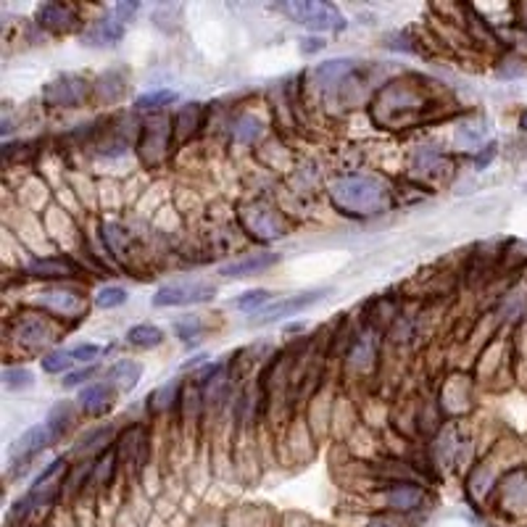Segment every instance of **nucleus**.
I'll use <instances>...</instances> for the list:
<instances>
[{
    "label": "nucleus",
    "instance_id": "obj_19",
    "mask_svg": "<svg viewBox=\"0 0 527 527\" xmlns=\"http://www.w3.org/2000/svg\"><path fill=\"white\" fill-rule=\"evenodd\" d=\"M227 390L229 380L225 364L211 367L206 374L201 377V401H204V406H208V409H216V406L227 398Z\"/></svg>",
    "mask_w": 527,
    "mask_h": 527
},
{
    "label": "nucleus",
    "instance_id": "obj_10",
    "mask_svg": "<svg viewBox=\"0 0 527 527\" xmlns=\"http://www.w3.org/2000/svg\"><path fill=\"white\" fill-rule=\"evenodd\" d=\"M43 311L58 317V320H82L88 314V299L79 290L71 288H53L40 293L35 300Z\"/></svg>",
    "mask_w": 527,
    "mask_h": 527
},
{
    "label": "nucleus",
    "instance_id": "obj_39",
    "mask_svg": "<svg viewBox=\"0 0 527 527\" xmlns=\"http://www.w3.org/2000/svg\"><path fill=\"white\" fill-rule=\"evenodd\" d=\"M95 372H98L95 367L79 369V372H71V374H67V377H64V388H77V385H85V383L90 380Z\"/></svg>",
    "mask_w": 527,
    "mask_h": 527
},
{
    "label": "nucleus",
    "instance_id": "obj_29",
    "mask_svg": "<svg viewBox=\"0 0 527 527\" xmlns=\"http://www.w3.org/2000/svg\"><path fill=\"white\" fill-rule=\"evenodd\" d=\"M258 135H261V121L256 116H240L232 124V140L235 142H253Z\"/></svg>",
    "mask_w": 527,
    "mask_h": 527
},
{
    "label": "nucleus",
    "instance_id": "obj_11",
    "mask_svg": "<svg viewBox=\"0 0 527 527\" xmlns=\"http://www.w3.org/2000/svg\"><path fill=\"white\" fill-rule=\"evenodd\" d=\"M324 296H327V288H321V290H306V293H299V296H288V299L272 303L269 309L258 311L253 324H272V321L285 320V317H293V314H299L303 309L314 306V303L324 299Z\"/></svg>",
    "mask_w": 527,
    "mask_h": 527
},
{
    "label": "nucleus",
    "instance_id": "obj_8",
    "mask_svg": "<svg viewBox=\"0 0 527 527\" xmlns=\"http://www.w3.org/2000/svg\"><path fill=\"white\" fill-rule=\"evenodd\" d=\"M90 92V82L79 74H64L53 82H47L43 90V100L53 109H77L85 103Z\"/></svg>",
    "mask_w": 527,
    "mask_h": 527
},
{
    "label": "nucleus",
    "instance_id": "obj_7",
    "mask_svg": "<svg viewBox=\"0 0 527 527\" xmlns=\"http://www.w3.org/2000/svg\"><path fill=\"white\" fill-rule=\"evenodd\" d=\"M58 327L53 324V317L47 314H19V320L11 327V338L22 348L37 351L58 341Z\"/></svg>",
    "mask_w": 527,
    "mask_h": 527
},
{
    "label": "nucleus",
    "instance_id": "obj_24",
    "mask_svg": "<svg viewBox=\"0 0 527 527\" xmlns=\"http://www.w3.org/2000/svg\"><path fill=\"white\" fill-rule=\"evenodd\" d=\"M356 64L351 61V58H338V61H327V64H321L314 71V77H317V82H320V88H332V85H338V82H343L345 74L353 69Z\"/></svg>",
    "mask_w": 527,
    "mask_h": 527
},
{
    "label": "nucleus",
    "instance_id": "obj_2",
    "mask_svg": "<svg viewBox=\"0 0 527 527\" xmlns=\"http://www.w3.org/2000/svg\"><path fill=\"white\" fill-rule=\"evenodd\" d=\"M330 198L335 208L345 216H377L390 206V193L385 184L367 174H353V177H341L330 187Z\"/></svg>",
    "mask_w": 527,
    "mask_h": 527
},
{
    "label": "nucleus",
    "instance_id": "obj_42",
    "mask_svg": "<svg viewBox=\"0 0 527 527\" xmlns=\"http://www.w3.org/2000/svg\"><path fill=\"white\" fill-rule=\"evenodd\" d=\"M520 127H522V130H525L527 132V111L522 116H520Z\"/></svg>",
    "mask_w": 527,
    "mask_h": 527
},
{
    "label": "nucleus",
    "instance_id": "obj_9",
    "mask_svg": "<svg viewBox=\"0 0 527 527\" xmlns=\"http://www.w3.org/2000/svg\"><path fill=\"white\" fill-rule=\"evenodd\" d=\"M216 296V288L211 282L190 279V282H172L163 285L153 296V306H193V303H208Z\"/></svg>",
    "mask_w": 527,
    "mask_h": 527
},
{
    "label": "nucleus",
    "instance_id": "obj_14",
    "mask_svg": "<svg viewBox=\"0 0 527 527\" xmlns=\"http://www.w3.org/2000/svg\"><path fill=\"white\" fill-rule=\"evenodd\" d=\"M145 454H148V433L142 425H132L127 427L119 443H116V457H119V464L130 467V469H140L142 461H145Z\"/></svg>",
    "mask_w": 527,
    "mask_h": 527
},
{
    "label": "nucleus",
    "instance_id": "obj_21",
    "mask_svg": "<svg viewBox=\"0 0 527 527\" xmlns=\"http://www.w3.org/2000/svg\"><path fill=\"white\" fill-rule=\"evenodd\" d=\"M114 395L116 390L109 385V383H92V385H85L82 393H79V406L85 409L92 416H98V414H106L111 409V404H114Z\"/></svg>",
    "mask_w": 527,
    "mask_h": 527
},
{
    "label": "nucleus",
    "instance_id": "obj_20",
    "mask_svg": "<svg viewBox=\"0 0 527 527\" xmlns=\"http://www.w3.org/2000/svg\"><path fill=\"white\" fill-rule=\"evenodd\" d=\"M279 256L277 253H251V256H243L237 261H232L227 267L219 269V275L225 277H251V275H261L267 269H272Z\"/></svg>",
    "mask_w": 527,
    "mask_h": 527
},
{
    "label": "nucleus",
    "instance_id": "obj_13",
    "mask_svg": "<svg viewBox=\"0 0 527 527\" xmlns=\"http://www.w3.org/2000/svg\"><path fill=\"white\" fill-rule=\"evenodd\" d=\"M499 504L509 514H527V469L517 467L499 485Z\"/></svg>",
    "mask_w": 527,
    "mask_h": 527
},
{
    "label": "nucleus",
    "instance_id": "obj_37",
    "mask_svg": "<svg viewBox=\"0 0 527 527\" xmlns=\"http://www.w3.org/2000/svg\"><path fill=\"white\" fill-rule=\"evenodd\" d=\"M372 359H374V343L369 341V335H364V338L356 341V348H353V353H351V362H353L356 367H367Z\"/></svg>",
    "mask_w": 527,
    "mask_h": 527
},
{
    "label": "nucleus",
    "instance_id": "obj_17",
    "mask_svg": "<svg viewBox=\"0 0 527 527\" xmlns=\"http://www.w3.org/2000/svg\"><path fill=\"white\" fill-rule=\"evenodd\" d=\"M26 275L40 277V279H69V277L79 275V267L69 256H46V258L29 261Z\"/></svg>",
    "mask_w": 527,
    "mask_h": 527
},
{
    "label": "nucleus",
    "instance_id": "obj_36",
    "mask_svg": "<svg viewBox=\"0 0 527 527\" xmlns=\"http://www.w3.org/2000/svg\"><path fill=\"white\" fill-rule=\"evenodd\" d=\"M121 303H127V290L124 288H100L95 293V306H100V309H116Z\"/></svg>",
    "mask_w": 527,
    "mask_h": 527
},
{
    "label": "nucleus",
    "instance_id": "obj_16",
    "mask_svg": "<svg viewBox=\"0 0 527 527\" xmlns=\"http://www.w3.org/2000/svg\"><path fill=\"white\" fill-rule=\"evenodd\" d=\"M124 29H127V22L124 19H119L114 11L109 14V16H103L100 22H95L82 35V40H85V46L90 47H106V46H116L121 37H124Z\"/></svg>",
    "mask_w": 527,
    "mask_h": 527
},
{
    "label": "nucleus",
    "instance_id": "obj_41",
    "mask_svg": "<svg viewBox=\"0 0 527 527\" xmlns=\"http://www.w3.org/2000/svg\"><path fill=\"white\" fill-rule=\"evenodd\" d=\"M321 47H324V40H314V37H309V40H303L300 50H303V53H314V50H321Z\"/></svg>",
    "mask_w": 527,
    "mask_h": 527
},
{
    "label": "nucleus",
    "instance_id": "obj_26",
    "mask_svg": "<svg viewBox=\"0 0 527 527\" xmlns=\"http://www.w3.org/2000/svg\"><path fill=\"white\" fill-rule=\"evenodd\" d=\"M180 388H183V383H180V380H172V383H166V385L153 390L151 398H148L151 412H169V409L180 401Z\"/></svg>",
    "mask_w": 527,
    "mask_h": 527
},
{
    "label": "nucleus",
    "instance_id": "obj_5",
    "mask_svg": "<svg viewBox=\"0 0 527 527\" xmlns=\"http://www.w3.org/2000/svg\"><path fill=\"white\" fill-rule=\"evenodd\" d=\"M174 140V121L166 116H151L140 130V159L148 166H161L169 156V145Z\"/></svg>",
    "mask_w": 527,
    "mask_h": 527
},
{
    "label": "nucleus",
    "instance_id": "obj_30",
    "mask_svg": "<svg viewBox=\"0 0 527 527\" xmlns=\"http://www.w3.org/2000/svg\"><path fill=\"white\" fill-rule=\"evenodd\" d=\"M174 100H177V92L174 90L145 92V95H140L135 106H138L140 111H159V109L169 106V103H174Z\"/></svg>",
    "mask_w": 527,
    "mask_h": 527
},
{
    "label": "nucleus",
    "instance_id": "obj_22",
    "mask_svg": "<svg viewBox=\"0 0 527 527\" xmlns=\"http://www.w3.org/2000/svg\"><path fill=\"white\" fill-rule=\"evenodd\" d=\"M140 377H142V367H140L138 362H130V359L116 362L114 367L106 372V383H109L114 390H119V393H130V390H135V385L140 383Z\"/></svg>",
    "mask_w": 527,
    "mask_h": 527
},
{
    "label": "nucleus",
    "instance_id": "obj_31",
    "mask_svg": "<svg viewBox=\"0 0 527 527\" xmlns=\"http://www.w3.org/2000/svg\"><path fill=\"white\" fill-rule=\"evenodd\" d=\"M74 364V353L71 348H61V351H50L43 356V369L47 374H58V372H67Z\"/></svg>",
    "mask_w": 527,
    "mask_h": 527
},
{
    "label": "nucleus",
    "instance_id": "obj_6",
    "mask_svg": "<svg viewBox=\"0 0 527 527\" xmlns=\"http://www.w3.org/2000/svg\"><path fill=\"white\" fill-rule=\"evenodd\" d=\"M240 225H243V229L248 235H253L261 243H269V240H277V237L288 235V222L282 219V214L275 206L261 204V201L248 204L240 211Z\"/></svg>",
    "mask_w": 527,
    "mask_h": 527
},
{
    "label": "nucleus",
    "instance_id": "obj_32",
    "mask_svg": "<svg viewBox=\"0 0 527 527\" xmlns=\"http://www.w3.org/2000/svg\"><path fill=\"white\" fill-rule=\"evenodd\" d=\"M103 240H106L109 251L114 253L116 258L127 256V232L119 225H103Z\"/></svg>",
    "mask_w": 527,
    "mask_h": 527
},
{
    "label": "nucleus",
    "instance_id": "obj_33",
    "mask_svg": "<svg viewBox=\"0 0 527 527\" xmlns=\"http://www.w3.org/2000/svg\"><path fill=\"white\" fill-rule=\"evenodd\" d=\"M3 385L8 390H26L35 385V377H32V372L29 369L22 367H8L3 372Z\"/></svg>",
    "mask_w": 527,
    "mask_h": 527
},
{
    "label": "nucleus",
    "instance_id": "obj_18",
    "mask_svg": "<svg viewBox=\"0 0 527 527\" xmlns=\"http://www.w3.org/2000/svg\"><path fill=\"white\" fill-rule=\"evenodd\" d=\"M37 24L40 26H46L50 32H71V29H77V14H74V8L71 5H64V3H46V5H40L37 8Z\"/></svg>",
    "mask_w": 527,
    "mask_h": 527
},
{
    "label": "nucleus",
    "instance_id": "obj_27",
    "mask_svg": "<svg viewBox=\"0 0 527 527\" xmlns=\"http://www.w3.org/2000/svg\"><path fill=\"white\" fill-rule=\"evenodd\" d=\"M124 90H127V79L121 77V71H109V74H103L100 82L95 85V92H98L106 103H111L116 98H121V92Z\"/></svg>",
    "mask_w": 527,
    "mask_h": 527
},
{
    "label": "nucleus",
    "instance_id": "obj_28",
    "mask_svg": "<svg viewBox=\"0 0 527 527\" xmlns=\"http://www.w3.org/2000/svg\"><path fill=\"white\" fill-rule=\"evenodd\" d=\"M109 440H111V430H106V427H100V430H92L88 436L79 440V446L74 448V454H106V446H109Z\"/></svg>",
    "mask_w": 527,
    "mask_h": 527
},
{
    "label": "nucleus",
    "instance_id": "obj_38",
    "mask_svg": "<svg viewBox=\"0 0 527 527\" xmlns=\"http://www.w3.org/2000/svg\"><path fill=\"white\" fill-rule=\"evenodd\" d=\"M71 353H74V362L88 364V362H95V359L103 353V348L95 343H82V345H77V348H71Z\"/></svg>",
    "mask_w": 527,
    "mask_h": 527
},
{
    "label": "nucleus",
    "instance_id": "obj_35",
    "mask_svg": "<svg viewBox=\"0 0 527 527\" xmlns=\"http://www.w3.org/2000/svg\"><path fill=\"white\" fill-rule=\"evenodd\" d=\"M269 299H272V293L264 290V288H258V290H248V293H243L240 299L232 300V306H235V309H243V311H256V309H261Z\"/></svg>",
    "mask_w": 527,
    "mask_h": 527
},
{
    "label": "nucleus",
    "instance_id": "obj_43",
    "mask_svg": "<svg viewBox=\"0 0 527 527\" xmlns=\"http://www.w3.org/2000/svg\"><path fill=\"white\" fill-rule=\"evenodd\" d=\"M522 11H525V22H527V5H525V8H522Z\"/></svg>",
    "mask_w": 527,
    "mask_h": 527
},
{
    "label": "nucleus",
    "instance_id": "obj_40",
    "mask_svg": "<svg viewBox=\"0 0 527 527\" xmlns=\"http://www.w3.org/2000/svg\"><path fill=\"white\" fill-rule=\"evenodd\" d=\"M367 527H404V522L395 517H374Z\"/></svg>",
    "mask_w": 527,
    "mask_h": 527
},
{
    "label": "nucleus",
    "instance_id": "obj_1",
    "mask_svg": "<svg viewBox=\"0 0 527 527\" xmlns=\"http://www.w3.org/2000/svg\"><path fill=\"white\" fill-rule=\"evenodd\" d=\"M436 109V98L430 95V85L419 77H404L385 85L374 100V119L388 130H401L422 121L427 111Z\"/></svg>",
    "mask_w": 527,
    "mask_h": 527
},
{
    "label": "nucleus",
    "instance_id": "obj_3",
    "mask_svg": "<svg viewBox=\"0 0 527 527\" xmlns=\"http://www.w3.org/2000/svg\"><path fill=\"white\" fill-rule=\"evenodd\" d=\"M64 472H67V461L64 458H53L43 469V475H37L32 488L24 493V499H19V504L14 506L11 511V520H19L22 522L26 514H32L35 509L50 504L56 499V493L61 490L64 485Z\"/></svg>",
    "mask_w": 527,
    "mask_h": 527
},
{
    "label": "nucleus",
    "instance_id": "obj_25",
    "mask_svg": "<svg viewBox=\"0 0 527 527\" xmlns=\"http://www.w3.org/2000/svg\"><path fill=\"white\" fill-rule=\"evenodd\" d=\"M127 343L135 348H156L163 343V330L156 324H135L132 330H127Z\"/></svg>",
    "mask_w": 527,
    "mask_h": 527
},
{
    "label": "nucleus",
    "instance_id": "obj_23",
    "mask_svg": "<svg viewBox=\"0 0 527 527\" xmlns=\"http://www.w3.org/2000/svg\"><path fill=\"white\" fill-rule=\"evenodd\" d=\"M204 124V109L201 103H187L180 109V114L174 116V142H184L198 132V127Z\"/></svg>",
    "mask_w": 527,
    "mask_h": 527
},
{
    "label": "nucleus",
    "instance_id": "obj_15",
    "mask_svg": "<svg viewBox=\"0 0 527 527\" xmlns=\"http://www.w3.org/2000/svg\"><path fill=\"white\" fill-rule=\"evenodd\" d=\"M383 501H385L390 511L409 514V511H416L419 506L425 504V490L416 482H393L390 488H385Z\"/></svg>",
    "mask_w": 527,
    "mask_h": 527
},
{
    "label": "nucleus",
    "instance_id": "obj_12",
    "mask_svg": "<svg viewBox=\"0 0 527 527\" xmlns=\"http://www.w3.org/2000/svg\"><path fill=\"white\" fill-rule=\"evenodd\" d=\"M58 440V433L50 427V422H43V425H35V427H29L26 433H24L16 443H14V448H11V458L16 461V467L19 464H26L32 457H37L43 448H47L50 443H56Z\"/></svg>",
    "mask_w": 527,
    "mask_h": 527
},
{
    "label": "nucleus",
    "instance_id": "obj_4",
    "mask_svg": "<svg viewBox=\"0 0 527 527\" xmlns=\"http://www.w3.org/2000/svg\"><path fill=\"white\" fill-rule=\"evenodd\" d=\"M282 14H288L293 22L303 24L314 32H341L345 29V16L330 3L321 0H290L277 5Z\"/></svg>",
    "mask_w": 527,
    "mask_h": 527
},
{
    "label": "nucleus",
    "instance_id": "obj_34",
    "mask_svg": "<svg viewBox=\"0 0 527 527\" xmlns=\"http://www.w3.org/2000/svg\"><path fill=\"white\" fill-rule=\"evenodd\" d=\"M177 338H183V343H198L204 335V324L201 317H184L183 321H177Z\"/></svg>",
    "mask_w": 527,
    "mask_h": 527
}]
</instances>
